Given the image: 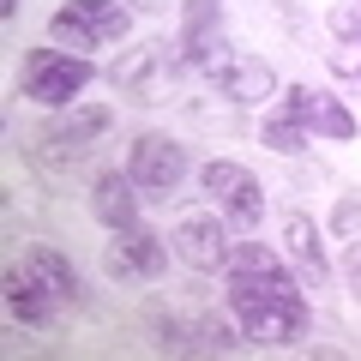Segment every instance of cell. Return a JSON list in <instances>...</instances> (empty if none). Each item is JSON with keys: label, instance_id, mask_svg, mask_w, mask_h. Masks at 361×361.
Masks as SVG:
<instances>
[{"label": "cell", "instance_id": "6da1fadb", "mask_svg": "<svg viewBox=\"0 0 361 361\" xmlns=\"http://www.w3.org/2000/svg\"><path fill=\"white\" fill-rule=\"evenodd\" d=\"M223 283H229V313L241 319L247 343H295V337L307 331L301 277L271 253L265 241H235Z\"/></svg>", "mask_w": 361, "mask_h": 361}, {"label": "cell", "instance_id": "7a4b0ae2", "mask_svg": "<svg viewBox=\"0 0 361 361\" xmlns=\"http://www.w3.org/2000/svg\"><path fill=\"white\" fill-rule=\"evenodd\" d=\"M109 127H115V109H109V103L66 109V115H54L49 127H37V133H30L25 157H30V163H42L49 175H61V169H73V163H78V157H85L97 139H103Z\"/></svg>", "mask_w": 361, "mask_h": 361}, {"label": "cell", "instance_id": "3957f363", "mask_svg": "<svg viewBox=\"0 0 361 361\" xmlns=\"http://www.w3.org/2000/svg\"><path fill=\"white\" fill-rule=\"evenodd\" d=\"M127 30H133V6H121V0H66L49 13V42L73 54L115 49Z\"/></svg>", "mask_w": 361, "mask_h": 361}, {"label": "cell", "instance_id": "277c9868", "mask_svg": "<svg viewBox=\"0 0 361 361\" xmlns=\"http://www.w3.org/2000/svg\"><path fill=\"white\" fill-rule=\"evenodd\" d=\"M180 49H169L163 37L157 42H139V49H127L115 66H109V90H115L121 103H169L175 97V78H180Z\"/></svg>", "mask_w": 361, "mask_h": 361}, {"label": "cell", "instance_id": "5b68a950", "mask_svg": "<svg viewBox=\"0 0 361 361\" xmlns=\"http://www.w3.org/2000/svg\"><path fill=\"white\" fill-rule=\"evenodd\" d=\"M97 78V66L73 49H30L25 73H18V97L42 109H73V97H85V85Z\"/></svg>", "mask_w": 361, "mask_h": 361}, {"label": "cell", "instance_id": "8992f818", "mask_svg": "<svg viewBox=\"0 0 361 361\" xmlns=\"http://www.w3.org/2000/svg\"><path fill=\"white\" fill-rule=\"evenodd\" d=\"M199 187H205V199L223 211V223H229L235 235H253L259 223H265V187H259L253 169L229 163V157H211V163L199 169Z\"/></svg>", "mask_w": 361, "mask_h": 361}, {"label": "cell", "instance_id": "52a82bcc", "mask_svg": "<svg viewBox=\"0 0 361 361\" xmlns=\"http://www.w3.org/2000/svg\"><path fill=\"white\" fill-rule=\"evenodd\" d=\"M187 169H193L187 163V145L169 139V133H139V139L127 145V175L139 180V193H151V199L180 193Z\"/></svg>", "mask_w": 361, "mask_h": 361}, {"label": "cell", "instance_id": "ba28073f", "mask_svg": "<svg viewBox=\"0 0 361 361\" xmlns=\"http://www.w3.org/2000/svg\"><path fill=\"white\" fill-rule=\"evenodd\" d=\"M229 223H223V211L211 217V211H187V217L175 223V235H169V247H175V259L187 271H199V277H217V271H229V253H235V241H229Z\"/></svg>", "mask_w": 361, "mask_h": 361}, {"label": "cell", "instance_id": "9c48e42d", "mask_svg": "<svg viewBox=\"0 0 361 361\" xmlns=\"http://www.w3.org/2000/svg\"><path fill=\"white\" fill-rule=\"evenodd\" d=\"M169 253L175 247L163 241V235H151V229H115V241L103 247V271L115 277V283H157L169 271Z\"/></svg>", "mask_w": 361, "mask_h": 361}, {"label": "cell", "instance_id": "30bf717a", "mask_svg": "<svg viewBox=\"0 0 361 361\" xmlns=\"http://www.w3.org/2000/svg\"><path fill=\"white\" fill-rule=\"evenodd\" d=\"M175 49H180V61L199 66V73H211L223 54H235L229 49V25H223V0H187V6H180Z\"/></svg>", "mask_w": 361, "mask_h": 361}, {"label": "cell", "instance_id": "8fae6325", "mask_svg": "<svg viewBox=\"0 0 361 361\" xmlns=\"http://www.w3.org/2000/svg\"><path fill=\"white\" fill-rule=\"evenodd\" d=\"M61 307H66V301L54 295V283L30 265V259L6 271V313H13L18 325H30V331H54V325H61Z\"/></svg>", "mask_w": 361, "mask_h": 361}, {"label": "cell", "instance_id": "7c38bea8", "mask_svg": "<svg viewBox=\"0 0 361 361\" xmlns=\"http://www.w3.org/2000/svg\"><path fill=\"white\" fill-rule=\"evenodd\" d=\"M277 109H289V115L301 121V127L313 133V139H355V115H349L343 103H337L331 90H313V85H289L283 97H277Z\"/></svg>", "mask_w": 361, "mask_h": 361}, {"label": "cell", "instance_id": "4fadbf2b", "mask_svg": "<svg viewBox=\"0 0 361 361\" xmlns=\"http://www.w3.org/2000/svg\"><path fill=\"white\" fill-rule=\"evenodd\" d=\"M205 78L223 90V97H229V103H241V109H253V103H265V97H277V73H271L265 54H223Z\"/></svg>", "mask_w": 361, "mask_h": 361}, {"label": "cell", "instance_id": "5bb4252c", "mask_svg": "<svg viewBox=\"0 0 361 361\" xmlns=\"http://www.w3.org/2000/svg\"><path fill=\"white\" fill-rule=\"evenodd\" d=\"M325 30H331L325 66H331L343 85H355V90H361V6H355V0L331 6V13H325Z\"/></svg>", "mask_w": 361, "mask_h": 361}, {"label": "cell", "instance_id": "9a60e30c", "mask_svg": "<svg viewBox=\"0 0 361 361\" xmlns=\"http://www.w3.org/2000/svg\"><path fill=\"white\" fill-rule=\"evenodd\" d=\"M283 259L301 271V283H313V289L331 277V259H325L319 223H313L307 211H289V217H283Z\"/></svg>", "mask_w": 361, "mask_h": 361}, {"label": "cell", "instance_id": "2e32d148", "mask_svg": "<svg viewBox=\"0 0 361 361\" xmlns=\"http://www.w3.org/2000/svg\"><path fill=\"white\" fill-rule=\"evenodd\" d=\"M90 217L103 223L109 235H115V229H133V223H139V180H133L127 169L97 175V187H90Z\"/></svg>", "mask_w": 361, "mask_h": 361}, {"label": "cell", "instance_id": "e0dca14e", "mask_svg": "<svg viewBox=\"0 0 361 361\" xmlns=\"http://www.w3.org/2000/svg\"><path fill=\"white\" fill-rule=\"evenodd\" d=\"M30 265H37L42 277L54 283V295H61L66 307H85V277L73 271V259H61L54 247H30Z\"/></svg>", "mask_w": 361, "mask_h": 361}, {"label": "cell", "instance_id": "ac0fdd59", "mask_svg": "<svg viewBox=\"0 0 361 361\" xmlns=\"http://www.w3.org/2000/svg\"><path fill=\"white\" fill-rule=\"evenodd\" d=\"M259 145H271V151H283V157H301V151L313 145V133L301 127L289 109H271V115L259 121Z\"/></svg>", "mask_w": 361, "mask_h": 361}, {"label": "cell", "instance_id": "d6986e66", "mask_svg": "<svg viewBox=\"0 0 361 361\" xmlns=\"http://www.w3.org/2000/svg\"><path fill=\"white\" fill-rule=\"evenodd\" d=\"M193 331H199V349H205V355H229V349L241 343V331H235L223 313H205V319H193Z\"/></svg>", "mask_w": 361, "mask_h": 361}, {"label": "cell", "instance_id": "ffe728a7", "mask_svg": "<svg viewBox=\"0 0 361 361\" xmlns=\"http://www.w3.org/2000/svg\"><path fill=\"white\" fill-rule=\"evenodd\" d=\"M331 235H337V241L361 235V193H337V205H331Z\"/></svg>", "mask_w": 361, "mask_h": 361}, {"label": "cell", "instance_id": "44dd1931", "mask_svg": "<svg viewBox=\"0 0 361 361\" xmlns=\"http://www.w3.org/2000/svg\"><path fill=\"white\" fill-rule=\"evenodd\" d=\"M343 271H349V295L361 301V241H349V265Z\"/></svg>", "mask_w": 361, "mask_h": 361}, {"label": "cell", "instance_id": "7402d4cb", "mask_svg": "<svg viewBox=\"0 0 361 361\" xmlns=\"http://www.w3.org/2000/svg\"><path fill=\"white\" fill-rule=\"evenodd\" d=\"M133 13H169V0H127Z\"/></svg>", "mask_w": 361, "mask_h": 361}, {"label": "cell", "instance_id": "603a6c76", "mask_svg": "<svg viewBox=\"0 0 361 361\" xmlns=\"http://www.w3.org/2000/svg\"><path fill=\"white\" fill-rule=\"evenodd\" d=\"M355 6H361V0H355Z\"/></svg>", "mask_w": 361, "mask_h": 361}]
</instances>
